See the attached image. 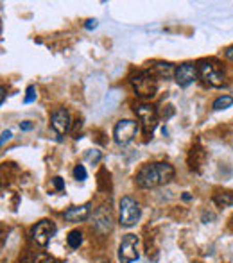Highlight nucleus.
Returning <instances> with one entry per match:
<instances>
[{
    "instance_id": "nucleus-1",
    "label": "nucleus",
    "mask_w": 233,
    "mask_h": 263,
    "mask_svg": "<svg viewBox=\"0 0 233 263\" xmlns=\"http://www.w3.org/2000/svg\"><path fill=\"white\" fill-rule=\"evenodd\" d=\"M174 177V168L169 163H149L138 170L135 181L140 188H156L167 184Z\"/></svg>"
},
{
    "instance_id": "nucleus-2",
    "label": "nucleus",
    "mask_w": 233,
    "mask_h": 263,
    "mask_svg": "<svg viewBox=\"0 0 233 263\" xmlns=\"http://www.w3.org/2000/svg\"><path fill=\"white\" fill-rule=\"evenodd\" d=\"M131 86L140 99H153L158 90V81L153 72L144 70V72H138L135 77H133Z\"/></svg>"
},
{
    "instance_id": "nucleus-3",
    "label": "nucleus",
    "mask_w": 233,
    "mask_h": 263,
    "mask_svg": "<svg viewBox=\"0 0 233 263\" xmlns=\"http://www.w3.org/2000/svg\"><path fill=\"white\" fill-rule=\"evenodd\" d=\"M199 77L203 83L212 88H221L224 84V72L216 61H201L198 66Z\"/></svg>"
},
{
    "instance_id": "nucleus-4",
    "label": "nucleus",
    "mask_w": 233,
    "mask_h": 263,
    "mask_svg": "<svg viewBox=\"0 0 233 263\" xmlns=\"http://www.w3.org/2000/svg\"><path fill=\"white\" fill-rule=\"evenodd\" d=\"M140 218V206L133 197L120 199V226L122 228H131Z\"/></svg>"
},
{
    "instance_id": "nucleus-5",
    "label": "nucleus",
    "mask_w": 233,
    "mask_h": 263,
    "mask_svg": "<svg viewBox=\"0 0 233 263\" xmlns=\"http://www.w3.org/2000/svg\"><path fill=\"white\" fill-rule=\"evenodd\" d=\"M135 115L138 117L140 124H142L144 133H146V135H153V131L156 129V124H158V113H156V109H154V106L136 104Z\"/></svg>"
},
{
    "instance_id": "nucleus-6",
    "label": "nucleus",
    "mask_w": 233,
    "mask_h": 263,
    "mask_svg": "<svg viewBox=\"0 0 233 263\" xmlns=\"http://www.w3.org/2000/svg\"><path fill=\"white\" fill-rule=\"evenodd\" d=\"M138 260V238L135 235H126L118 246V261L133 263Z\"/></svg>"
},
{
    "instance_id": "nucleus-7",
    "label": "nucleus",
    "mask_w": 233,
    "mask_h": 263,
    "mask_svg": "<svg viewBox=\"0 0 233 263\" xmlns=\"http://www.w3.org/2000/svg\"><path fill=\"white\" fill-rule=\"evenodd\" d=\"M136 131H138V125L135 120H120L117 122L115 129H113V136H115V142L118 145H128L135 138Z\"/></svg>"
},
{
    "instance_id": "nucleus-8",
    "label": "nucleus",
    "mask_w": 233,
    "mask_h": 263,
    "mask_svg": "<svg viewBox=\"0 0 233 263\" xmlns=\"http://www.w3.org/2000/svg\"><path fill=\"white\" fill-rule=\"evenodd\" d=\"M54 233H56V226H54V222L40 220L38 224L32 228V238H34V242L38 243V246L45 247L47 243L50 242V238L54 236Z\"/></svg>"
},
{
    "instance_id": "nucleus-9",
    "label": "nucleus",
    "mask_w": 233,
    "mask_h": 263,
    "mask_svg": "<svg viewBox=\"0 0 233 263\" xmlns=\"http://www.w3.org/2000/svg\"><path fill=\"white\" fill-rule=\"evenodd\" d=\"M198 76H199L198 68H195L192 63H183V65H180L174 70V79L181 88L190 86V84L198 79Z\"/></svg>"
},
{
    "instance_id": "nucleus-10",
    "label": "nucleus",
    "mask_w": 233,
    "mask_h": 263,
    "mask_svg": "<svg viewBox=\"0 0 233 263\" xmlns=\"http://www.w3.org/2000/svg\"><path fill=\"white\" fill-rule=\"evenodd\" d=\"M50 125H52V129L58 133V135H66V133L70 131V125H72V122H70V113L66 109H56L52 113V117H50Z\"/></svg>"
},
{
    "instance_id": "nucleus-11",
    "label": "nucleus",
    "mask_w": 233,
    "mask_h": 263,
    "mask_svg": "<svg viewBox=\"0 0 233 263\" xmlns=\"http://www.w3.org/2000/svg\"><path fill=\"white\" fill-rule=\"evenodd\" d=\"M90 215V204H83V206H72L65 211V220L68 222H83L88 218Z\"/></svg>"
},
{
    "instance_id": "nucleus-12",
    "label": "nucleus",
    "mask_w": 233,
    "mask_h": 263,
    "mask_svg": "<svg viewBox=\"0 0 233 263\" xmlns=\"http://www.w3.org/2000/svg\"><path fill=\"white\" fill-rule=\"evenodd\" d=\"M199 156L205 158V151L199 149V145L192 147L190 156H188V165H190V168H192V170H198L199 166L203 165V161H205V159H199Z\"/></svg>"
},
{
    "instance_id": "nucleus-13",
    "label": "nucleus",
    "mask_w": 233,
    "mask_h": 263,
    "mask_svg": "<svg viewBox=\"0 0 233 263\" xmlns=\"http://www.w3.org/2000/svg\"><path fill=\"white\" fill-rule=\"evenodd\" d=\"M213 202L219 208H228V206L233 204V194H230V192H219V194L213 195Z\"/></svg>"
},
{
    "instance_id": "nucleus-14",
    "label": "nucleus",
    "mask_w": 233,
    "mask_h": 263,
    "mask_svg": "<svg viewBox=\"0 0 233 263\" xmlns=\"http://www.w3.org/2000/svg\"><path fill=\"white\" fill-rule=\"evenodd\" d=\"M66 242H68V246L72 247V249H77V247L83 243V235H81V231H70L68 236H66Z\"/></svg>"
},
{
    "instance_id": "nucleus-15",
    "label": "nucleus",
    "mask_w": 233,
    "mask_h": 263,
    "mask_svg": "<svg viewBox=\"0 0 233 263\" xmlns=\"http://www.w3.org/2000/svg\"><path fill=\"white\" fill-rule=\"evenodd\" d=\"M231 104H233V97H230V95H223V97L216 99V102H213V109L216 111L226 109V107H230Z\"/></svg>"
},
{
    "instance_id": "nucleus-16",
    "label": "nucleus",
    "mask_w": 233,
    "mask_h": 263,
    "mask_svg": "<svg viewBox=\"0 0 233 263\" xmlns=\"http://www.w3.org/2000/svg\"><path fill=\"white\" fill-rule=\"evenodd\" d=\"M86 168H84L83 165H76V168H74V177H76L77 181H84L86 179Z\"/></svg>"
},
{
    "instance_id": "nucleus-17",
    "label": "nucleus",
    "mask_w": 233,
    "mask_h": 263,
    "mask_svg": "<svg viewBox=\"0 0 233 263\" xmlns=\"http://www.w3.org/2000/svg\"><path fill=\"white\" fill-rule=\"evenodd\" d=\"M84 159H86V161H90V163H99L101 161V153H99V151H88L86 154H84Z\"/></svg>"
},
{
    "instance_id": "nucleus-18",
    "label": "nucleus",
    "mask_w": 233,
    "mask_h": 263,
    "mask_svg": "<svg viewBox=\"0 0 233 263\" xmlns=\"http://www.w3.org/2000/svg\"><path fill=\"white\" fill-rule=\"evenodd\" d=\"M32 263H56V260H54L52 256H49V254L40 253L38 256L34 258V261H32Z\"/></svg>"
},
{
    "instance_id": "nucleus-19",
    "label": "nucleus",
    "mask_w": 233,
    "mask_h": 263,
    "mask_svg": "<svg viewBox=\"0 0 233 263\" xmlns=\"http://www.w3.org/2000/svg\"><path fill=\"white\" fill-rule=\"evenodd\" d=\"M34 101H36V90H34V86H29L24 102H25V104H31V102H34Z\"/></svg>"
},
{
    "instance_id": "nucleus-20",
    "label": "nucleus",
    "mask_w": 233,
    "mask_h": 263,
    "mask_svg": "<svg viewBox=\"0 0 233 263\" xmlns=\"http://www.w3.org/2000/svg\"><path fill=\"white\" fill-rule=\"evenodd\" d=\"M52 184L56 186V190H58V192H63V190H65V183H63L61 177H54V179H52Z\"/></svg>"
},
{
    "instance_id": "nucleus-21",
    "label": "nucleus",
    "mask_w": 233,
    "mask_h": 263,
    "mask_svg": "<svg viewBox=\"0 0 233 263\" xmlns=\"http://www.w3.org/2000/svg\"><path fill=\"white\" fill-rule=\"evenodd\" d=\"M11 136H13V135H11V131H4V133H2V140H0V143H2V145H4V143H6V142H9Z\"/></svg>"
},
{
    "instance_id": "nucleus-22",
    "label": "nucleus",
    "mask_w": 233,
    "mask_h": 263,
    "mask_svg": "<svg viewBox=\"0 0 233 263\" xmlns=\"http://www.w3.org/2000/svg\"><path fill=\"white\" fill-rule=\"evenodd\" d=\"M20 129H22V131H31V129H32V124H31V122H22V124H20Z\"/></svg>"
},
{
    "instance_id": "nucleus-23",
    "label": "nucleus",
    "mask_w": 233,
    "mask_h": 263,
    "mask_svg": "<svg viewBox=\"0 0 233 263\" xmlns=\"http://www.w3.org/2000/svg\"><path fill=\"white\" fill-rule=\"evenodd\" d=\"M84 27H86L88 31H92V29H95V27H97V20H88V22H86V25H84Z\"/></svg>"
},
{
    "instance_id": "nucleus-24",
    "label": "nucleus",
    "mask_w": 233,
    "mask_h": 263,
    "mask_svg": "<svg viewBox=\"0 0 233 263\" xmlns=\"http://www.w3.org/2000/svg\"><path fill=\"white\" fill-rule=\"evenodd\" d=\"M226 58L230 59V61H233V45L226 49Z\"/></svg>"
},
{
    "instance_id": "nucleus-25",
    "label": "nucleus",
    "mask_w": 233,
    "mask_h": 263,
    "mask_svg": "<svg viewBox=\"0 0 233 263\" xmlns=\"http://www.w3.org/2000/svg\"><path fill=\"white\" fill-rule=\"evenodd\" d=\"M4 102H6V90L2 88V104H4Z\"/></svg>"
}]
</instances>
